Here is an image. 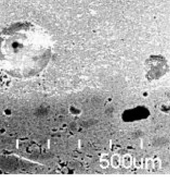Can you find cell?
I'll list each match as a JSON object with an SVG mask.
<instances>
[{"mask_svg":"<svg viewBox=\"0 0 170 177\" xmlns=\"http://www.w3.org/2000/svg\"><path fill=\"white\" fill-rule=\"evenodd\" d=\"M52 45L49 35L29 21H18L0 32V68L16 78H32L49 63Z\"/></svg>","mask_w":170,"mask_h":177,"instance_id":"obj_1","label":"cell"},{"mask_svg":"<svg viewBox=\"0 0 170 177\" xmlns=\"http://www.w3.org/2000/svg\"><path fill=\"white\" fill-rule=\"evenodd\" d=\"M68 112L70 115L74 117H78L82 115L83 110L76 104H72L68 107Z\"/></svg>","mask_w":170,"mask_h":177,"instance_id":"obj_2","label":"cell"},{"mask_svg":"<svg viewBox=\"0 0 170 177\" xmlns=\"http://www.w3.org/2000/svg\"><path fill=\"white\" fill-rule=\"evenodd\" d=\"M121 162L122 159L121 156L117 153H115L111 156L110 163L111 166L114 169H118L119 168V167L121 166Z\"/></svg>","mask_w":170,"mask_h":177,"instance_id":"obj_3","label":"cell"},{"mask_svg":"<svg viewBox=\"0 0 170 177\" xmlns=\"http://www.w3.org/2000/svg\"><path fill=\"white\" fill-rule=\"evenodd\" d=\"M122 165L124 168L129 169L133 165V158L129 154H126L122 156Z\"/></svg>","mask_w":170,"mask_h":177,"instance_id":"obj_4","label":"cell"},{"mask_svg":"<svg viewBox=\"0 0 170 177\" xmlns=\"http://www.w3.org/2000/svg\"><path fill=\"white\" fill-rule=\"evenodd\" d=\"M109 156V154H102L100 157L99 160V165L102 169H106L109 168V166L110 165V161H109L108 157Z\"/></svg>","mask_w":170,"mask_h":177,"instance_id":"obj_5","label":"cell"},{"mask_svg":"<svg viewBox=\"0 0 170 177\" xmlns=\"http://www.w3.org/2000/svg\"><path fill=\"white\" fill-rule=\"evenodd\" d=\"M11 82L12 81L10 78V76L7 74L5 73L0 77V84L2 86L8 87L11 85Z\"/></svg>","mask_w":170,"mask_h":177,"instance_id":"obj_6","label":"cell"},{"mask_svg":"<svg viewBox=\"0 0 170 177\" xmlns=\"http://www.w3.org/2000/svg\"><path fill=\"white\" fill-rule=\"evenodd\" d=\"M133 165L137 169H141L143 166V159L141 156H136L133 159Z\"/></svg>","mask_w":170,"mask_h":177,"instance_id":"obj_7","label":"cell"},{"mask_svg":"<svg viewBox=\"0 0 170 177\" xmlns=\"http://www.w3.org/2000/svg\"><path fill=\"white\" fill-rule=\"evenodd\" d=\"M153 164L154 159L152 158H148L145 162V169L148 173H153Z\"/></svg>","mask_w":170,"mask_h":177,"instance_id":"obj_8","label":"cell"},{"mask_svg":"<svg viewBox=\"0 0 170 177\" xmlns=\"http://www.w3.org/2000/svg\"><path fill=\"white\" fill-rule=\"evenodd\" d=\"M161 161L159 158H156L154 159L153 164V173H157L160 170L161 167Z\"/></svg>","mask_w":170,"mask_h":177,"instance_id":"obj_9","label":"cell"},{"mask_svg":"<svg viewBox=\"0 0 170 177\" xmlns=\"http://www.w3.org/2000/svg\"><path fill=\"white\" fill-rule=\"evenodd\" d=\"M3 113L5 116L9 117V116H11L12 115V110L11 109L8 108H5L3 110Z\"/></svg>","mask_w":170,"mask_h":177,"instance_id":"obj_10","label":"cell"},{"mask_svg":"<svg viewBox=\"0 0 170 177\" xmlns=\"http://www.w3.org/2000/svg\"><path fill=\"white\" fill-rule=\"evenodd\" d=\"M6 130L4 128H1L0 129V133L2 134H5L6 132Z\"/></svg>","mask_w":170,"mask_h":177,"instance_id":"obj_11","label":"cell"}]
</instances>
